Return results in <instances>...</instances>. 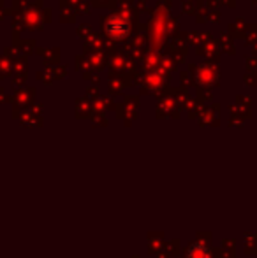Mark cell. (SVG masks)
Wrapping results in <instances>:
<instances>
[{
  "mask_svg": "<svg viewBox=\"0 0 257 258\" xmlns=\"http://www.w3.org/2000/svg\"><path fill=\"white\" fill-rule=\"evenodd\" d=\"M187 258H210V251L206 249V246L195 242L189 248V253H187Z\"/></svg>",
  "mask_w": 257,
  "mask_h": 258,
  "instance_id": "1",
  "label": "cell"
}]
</instances>
